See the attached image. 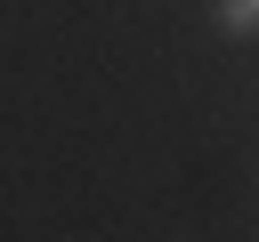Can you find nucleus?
Masks as SVG:
<instances>
[{
    "label": "nucleus",
    "instance_id": "f257e3e1",
    "mask_svg": "<svg viewBox=\"0 0 259 242\" xmlns=\"http://www.w3.org/2000/svg\"><path fill=\"white\" fill-rule=\"evenodd\" d=\"M219 16H227V32H243V24H259V8H251V0H227Z\"/></svg>",
    "mask_w": 259,
    "mask_h": 242
},
{
    "label": "nucleus",
    "instance_id": "f03ea898",
    "mask_svg": "<svg viewBox=\"0 0 259 242\" xmlns=\"http://www.w3.org/2000/svg\"><path fill=\"white\" fill-rule=\"evenodd\" d=\"M251 8H259V0H251Z\"/></svg>",
    "mask_w": 259,
    "mask_h": 242
}]
</instances>
